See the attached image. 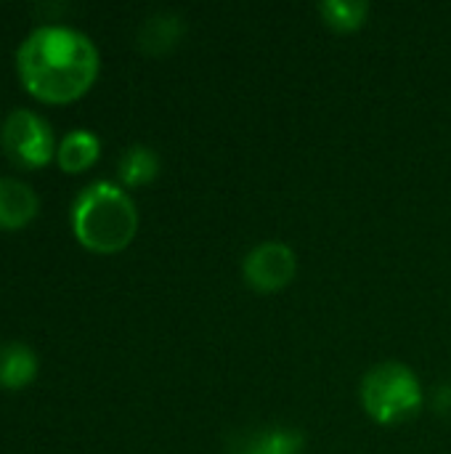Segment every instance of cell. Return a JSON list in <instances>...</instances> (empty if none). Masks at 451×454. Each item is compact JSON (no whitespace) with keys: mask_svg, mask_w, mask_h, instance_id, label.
Returning a JSON list of instances; mask_svg holds the SVG:
<instances>
[{"mask_svg":"<svg viewBox=\"0 0 451 454\" xmlns=\"http://www.w3.org/2000/svg\"><path fill=\"white\" fill-rule=\"evenodd\" d=\"M181 35H183L181 16L165 11V13H154L144 21L141 32H138V45L146 53H167L170 48L178 45Z\"/></svg>","mask_w":451,"mask_h":454,"instance_id":"9","label":"cell"},{"mask_svg":"<svg viewBox=\"0 0 451 454\" xmlns=\"http://www.w3.org/2000/svg\"><path fill=\"white\" fill-rule=\"evenodd\" d=\"M295 271H298L295 250L276 239L255 245L245 255V263H242L245 282L255 293H276L287 287L295 279Z\"/></svg>","mask_w":451,"mask_h":454,"instance_id":"5","label":"cell"},{"mask_svg":"<svg viewBox=\"0 0 451 454\" xmlns=\"http://www.w3.org/2000/svg\"><path fill=\"white\" fill-rule=\"evenodd\" d=\"M40 200L29 184L0 178V229H21L37 215Z\"/></svg>","mask_w":451,"mask_h":454,"instance_id":"6","label":"cell"},{"mask_svg":"<svg viewBox=\"0 0 451 454\" xmlns=\"http://www.w3.org/2000/svg\"><path fill=\"white\" fill-rule=\"evenodd\" d=\"M101 154V141L90 130H72L61 138L56 162L64 173H82L88 170Z\"/></svg>","mask_w":451,"mask_h":454,"instance_id":"8","label":"cell"},{"mask_svg":"<svg viewBox=\"0 0 451 454\" xmlns=\"http://www.w3.org/2000/svg\"><path fill=\"white\" fill-rule=\"evenodd\" d=\"M117 173L125 186H144L157 178L159 157L154 149H149L144 144H133L122 152V157L117 162Z\"/></svg>","mask_w":451,"mask_h":454,"instance_id":"10","label":"cell"},{"mask_svg":"<svg viewBox=\"0 0 451 454\" xmlns=\"http://www.w3.org/2000/svg\"><path fill=\"white\" fill-rule=\"evenodd\" d=\"M37 375V356L24 343L0 346V388L19 391L29 386Z\"/></svg>","mask_w":451,"mask_h":454,"instance_id":"7","label":"cell"},{"mask_svg":"<svg viewBox=\"0 0 451 454\" xmlns=\"http://www.w3.org/2000/svg\"><path fill=\"white\" fill-rule=\"evenodd\" d=\"M98 48L72 27L45 24L24 37L16 69L24 88L48 104H66L90 90L98 77Z\"/></svg>","mask_w":451,"mask_h":454,"instance_id":"1","label":"cell"},{"mask_svg":"<svg viewBox=\"0 0 451 454\" xmlns=\"http://www.w3.org/2000/svg\"><path fill=\"white\" fill-rule=\"evenodd\" d=\"M319 13L332 29L354 32L367 21L369 3H364V0H324V3H319Z\"/></svg>","mask_w":451,"mask_h":454,"instance_id":"11","label":"cell"},{"mask_svg":"<svg viewBox=\"0 0 451 454\" xmlns=\"http://www.w3.org/2000/svg\"><path fill=\"white\" fill-rule=\"evenodd\" d=\"M72 231L77 242L93 253H120L138 231L136 202L117 184L93 181L72 205Z\"/></svg>","mask_w":451,"mask_h":454,"instance_id":"2","label":"cell"},{"mask_svg":"<svg viewBox=\"0 0 451 454\" xmlns=\"http://www.w3.org/2000/svg\"><path fill=\"white\" fill-rule=\"evenodd\" d=\"M423 386L417 375L401 362H380L362 380V404L380 426H399L412 420L423 407Z\"/></svg>","mask_w":451,"mask_h":454,"instance_id":"3","label":"cell"},{"mask_svg":"<svg viewBox=\"0 0 451 454\" xmlns=\"http://www.w3.org/2000/svg\"><path fill=\"white\" fill-rule=\"evenodd\" d=\"M0 146L5 157L19 168H43L58 152L48 120L29 109H13L3 120Z\"/></svg>","mask_w":451,"mask_h":454,"instance_id":"4","label":"cell"},{"mask_svg":"<svg viewBox=\"0 0 451 454\" xmlns=\"http://www.w3.org/2000/svg\"><path fill=\"white\" fill-rule=\"evenodd\" d=\"M247 454H303V436L287 428L266 431L250 444Z\"/></svg>","mask_w":451,"mask_h":454,"instance_id":"12","label":"cell"}]
</instances>
